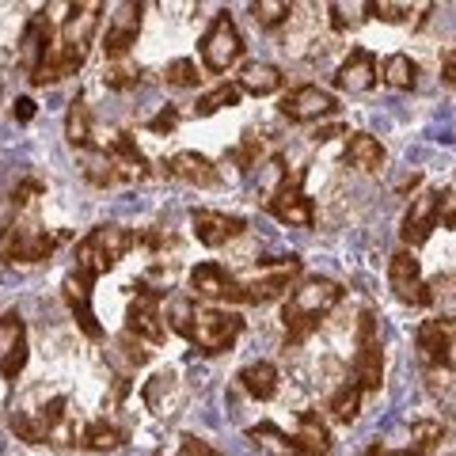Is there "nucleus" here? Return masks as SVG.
<instances>
[{
	"mask_svg": "<svg viewBox=\"0 0 456 456\" xmlns=\"http://www.w3.org/2000/svg\"><path fill=\"white\" fill-rule=\"evenodd\" d=\"M327 12H331V31H338V35L358 31V27L369 20V4H346V0L327 4Z\"/></svg>",
	"mask_w": 456,
	"mask_h": 456,
	"instance_id": "34",
	"label": "nucleus"
},
{
	"mask_svg": "<svg viewBox=\"0 0 456 456\" xmlns=\"http://www.w3.org/2000/svg\"><path fill=\"white\" fill-rule=\"evenodd\" d=\"M137 244V236L130 232V228L122 224H95L88 236L77 244V270H84V274H107V270L118 266L126 255H130V248Z\"/></svg>",
	"mask_w": 456,
	"mask_h": 456,
	"instance_id": "5",
	"label": "nucleus"
},
{
	"mask_svg": "<svg viewBox=\"0 0 456 456\" xmlns=\"http://www.w3.org/2000/svg\"><path fill=\"white\" fill-rule=\"evenodd\" d=\"M301 274V259L297 255H281V259H270L263 263V274L255 270L251 278H232L228 285L224 301L232 305H266V301H278V297L289 289V281Z\"/></svg>",
	"mask_w": 456,
	"mask_h": 456,
	"instance_id": "4",
	"label": "nucleus"
},
{
	"mask_svg": "<svg viewBox=\"0 0 456 456\" xmlns=\"http://www.w3.org/2000/svg\"><path fill=\"white\" fill-rule=\"evenodd\" d=\"M53 50V23L46 12H38V16L27 23V31H23V57H27V69H31V77L38 73V65L50 57Z\"/></svg>",
	"mask_w": 456,
	"mask_h": 456,
	"instance_id": "25",
	"label": "nucleus"
},
{
	"mask_svg": "<svg viewBox=\"0 0 456 456\" xmlns=\"http://www.w3.org/2000/svg\"><path fill=\"white\" fill-rule=\"evenodd\" d=\"M236 380H240V388H244L251 399H274L278 395V365L274 362H251V365H244L236 373Z\"/></svg>",
	"mask_w": 456,
	"mask_h": 456,
	"instance_id": "26",
	"label": "nucleus"
},
{
	"mask_svg": "<svg viewBox=\"0 0 456 456\" xmlns=\"http://www.w3.org/2000/svg\"><path fill=\"white\" fill-rule=\"evenodd\" d=\"M434 4H395V0H373L369 4V20L380 23H411L415 12H430Z\"/></svg>",
	"mask_w": 456,
	"mask_h": 456,
	"instance_id": "36",
	"label": "nucleus"
},
{
	"mask_svg": "<svg viewBox=\"0 0 456 456\" xmlns=\"http://www.w3.org/2000/svg\"><path fill=\"white\" fill-rule=\"evenodd\" d=\"M419 358L426 369H449L456 362V316H434L415 335Z\"/></svg>",
	"mask_w": 456,
	"mask_h": 456,
	"instance_id": "12",
	"label": "nucleus"
},
{
	"mask_svg": "<svg viewBox=\"0 0 456 456\" xmlns=\"http://www.w3.org/2000/svg\"><path fill=\"white\" fill-rule=\"evenodd\" d=\"M65 137L73 149H95V130H92V110L84 103V95H77L69 103V114H65Z\"/></svg>",
	"mask_w": 456,
	"mask_h": 456,
	"instance_id": "29",
	"label": "nucleus"
},
{
	"mask_svg": "<svg viewBox=\"0 0 456 456\" xmlns=\"http://www.w3.org/2000/svg\"><path fill=\"white\" fill-rule=\"evenodd\" d=\"M99 4H73L69 16L57 31V42L69 50H80V53H92V42H95V31H99Z\"/></svg>",
	"mask_w": 456,
	"mask_h": 456,
	"instance_id": "19",
	"label": "nucleus"
},
{
	"mask_svg": "<svg viewBox=\"0 0 456 456\" xmlns=\"http://www.w3.org/2000/svg\"><path fill=\"white\" fill-rule=\"evenodd\" d=\"M354 384L362 392H377L384 384V346L373 312H362L358 320V354H354Z\"/></svg>",
	"mask_w": 456,
	"mask_h": 456,
	"instance_id": "11",
	"label": "nucleus"
},
{
	"mask_svg": "<svg viewBox=\"0 0 456 456\" xmlns=\"http://www.w3.org/2000/svg\"><path fill=\"white\" fill-rule=\"evenodd\" d=\"M236 274H228L221 263H198L187 274V289L191 297H206V301H224L228 285H232Z\"/></svg>",
	"mask_w": 456,
	"mask_h": 456,
	"instance_id": "24",
	"label": "nucleus"
},
{
	"mask_svg": "<svg viewBox=\"0 0 456 456\" xmlns=\"http://www.w3.org/2000/svg\"><path fill=\"white\" fill-rule=\"evenodd\" d=\"M122 441H126V434L107 419H92L88 426H80V445L92 452H110V449H118Z\"/></svg>",
	"mask_w": 456,
	"mask_h": 456,
	"instance_id": "31",
	"label": "nucleus"
},
{
	"mask_svg": "<svg viewBox=\"0 0 456 456\" xmlns=\"http://www.w3.org/2000/svg\"><path fill=\"white\" fill-rule=\"evenodd\" d=\"M251 16H255L259 27L274 31V27H281L285 20L293 16V4H285V0H259V4H251Z\"/></svg>",
	"mask_w": 456,
	"mask_h": 456,
	"instance_id": "39",
	"label": "nucleus"
},
{
	"mask_svg": "<svg viewBox=\"0 0 456 456\" xmlns=\"http://www.w3.org/2000/svg\"><path fill=\"white\" fill-rule=\"evenodd\" d=\"M12 430H16L23 441H50V445H77L80 441V430L73 426L65 395H53L46 407L31 411V415L12 419Z\"/></svg>",
	"mask_w": 456,
	"mask_h": 456,
	"instance_id": "6",
	"label": "nucleus"
},
{
	"mask_svg": "<svg viewBox=\"0 0 456 456\" xmlns=\"http://www.w3.org/2000/svg\"><path fill=\"white\" fill-rule=\"evenodd\" d=\"M16 107H20V118H31V114H35V110H31V107H35V103H31V99H20V103H16Z\"/></svg>",
	"mask_w": 456,
	"mask_h": 456,
	"instance_id": "46",
	"label": "nucleus"
},
{
	"mask_svg": "<svg viewBox=\"0 0 456 456\" xmlns=\"http://www.w3.org/2000/svg\"><path fill=\"white\" fill-rule=\"evenodd\" d=\"M110 362H114V365H122V373H134L137 365H145V362H149V350L141 346V342H137L134 335H126L122 342H114Z\"/></svg>",
	"mask_w": 456,
	"mask_h": 456,
	"instance_id": "37",
	"label": "nucleus"
},
{
	"mask_svg": "<svg viewBox=\"0 0 456 456\" xmlns=\"http://www.w3.org/2000/svg\"><path fill=\"white\" fill-rule=\"evenodd\" d=\"M384 84L395 92H411L419 84V65L411 61L407 53H392L384 57Z\"/></svg>",
	"mask_w": 456,
	"mask_h": 456,
	"instance_id": "32",
	"label": "nucleus"
},
{
	"mask_svg": "<svg viewBox=\"0 0 456 456\" xmlns=\"http://www.w3.org/2000/svg\"><path fill=\"white\" fill-rule=\"evenodd\" d=\"M281 69L278 65H270V61H251L240 69V77H236V88L240 92H248V95H274L281 88Z\"/></svg>",
	"mask_w": 456,
	"mask_h": 456,
	"instance_id": "28",
	"label": "nucleus"
},
{
	"mask_svg": "<svg viewBox=\"0 0 456 456\" xmlns=\"http://www.w3.org/2000/svg\"><path fill=\"white\" fill-rule=\"evenodd\" d=\"M342 301V285L331 278H308L289 293V301L281 305V323H285V350H297L308 335L331 316Z\"/></svg>",
	"mask_w": 456,
	"mask_h": 456,
	"instance_id": "1",
	"label": "nucleus"
},
{
	"mask_svg": "<svg viewBox=\"0 0 456 456\" xmlns=\"http://www.w3.org/2000/svg\"><path fill=\"white\" fill-rule=\"evenodd\" d=\"M335 84L342 92H369L377 84V57L369 50H350V57L338 65Z\"/></svg>",
	"mask_w": 456,
	"mask_h": 456,
	"instance_id": "22",
	"label": "nucleus"
},
{
	"mask_svg": "<svg viewBox=\"0 0 456 456\" xmlns=\"http://www.w3.org/2000/svg\"><path fill=\"white\" fill-rule=\"evenodd\" d=\"M57 248V236L35 217H16L0 236V263H46Z\"/></svg>",
	"mask_w": 456,
	"mask_h": 456,
	"instance_id": "7",
	"label": "nucleus"
},
{
	"mask_svg": "<svg viewBox=\"0 0 456 456\" xmlns=\"http://www.w3.org/2000/svg\"><path fill=\"white\" fill-rule=\"evenodd\" d=\"M384 160H388V152H384V145L373 134H350L346 137V164L365 171V175H377L384 167Z\"/></svg>",
	"mask_w": 456,
	"mask_h": 456,
	"instance_id": "27",
	"label": "nucleus"
},
{
	"mask_svg": "<svg viewBox=\"0 0 456 456\" xmlns=\"http://www.w3.org/2000/svg\"><path fill=\"white\" fill-rule=\"evenodd\" d=\"M141 80V69L130 61V57H118V61H107L103 69V84L114 92H122V88H134V84Z\"/></svg>",
	"mask_w": 456,
	"mask_h": 456,
	"instance_id": "38",
	"label": "nucleus"
},
{
	"mask_svg": "<svg viewBox=\"0 0 456 456\" xmlns=\"http://www.w3.org/2000/svg\"><path fill=\"white\" fill-rule=\"evenodd\" d=\"M278 110L289 122H320V118H327V114L338 110V99L327 88H320V84H301V88L281 95Z\"/></svg>",
	"mask_w": 456,
	"mask_h": 456,
	"instance_id": "14",
	"label": "nucleus"
},
{
	"mask_svg": "<svg viewBox=\"0 0 456 456\" xmlns=\"http://www.w3.org/2000/svg\"><path fill=\"white\" fill-rule=\"evenodd\" d=\"M171 331H179L202 354H224L244 331L240 312L224 308H198L194 301H175L171 305Z\"/></svg>",
	"mask_w": 456,
	"mask_h": 456,
	"instance_id": "2",
	"label": "nucleus"
},
{
	"mask_svg": "<svg viewBox=\"0 0 456 456\" xmlns=\"http://www.w3.org/2000/svg\"><path fill=\"white\" fill-rule=\"evenodd\" d=\"M240 92L236 84H217L213 92H206V95H198V103H194V110L202 114V118H209V114H217V110H224V107H240Z\"/></svg>",
	"mask_w": 456,
	"mask_h": 456,
	"instance_id": "35",
	"label": "nucleus"
},
{
	"mask_svg": "<svg viewBox=\"0 0 456 456\" xmlns=\"http://www.w3.org/2000/svg\"><path fill=\"white\" fill-rule=\"evenodd\" d=\"M441 80H445L449 88H456V46L445 53V61H441Z\"/></svg>",
	"mask_w": 456,
	"mask_h": 456,
	"instance_id": "45",
	"label": "nucleus"
},
{
	"mask_svg": "<svg viewBox=\"0 0 456 456\" xmlns=\"http://www.w3.org/2000/svg\"><path fill=\"white\" fill-rule=\"evenodd\" d=\"M191 228L202 248H224L228 240H236L248 228L244 217H228L221 209H194L191 213Z\"/></svg>",
	"mask_w": 456,
	"mask_h": 456,
	"instance_id": "17",
	"label": "nucleus"
},
{
	"mask_svg": "<svg viewBox=\"0 0 456 456\" xmlns=\"http://www.w3.org/2000/svg\"><path fill=\"white\" fill-rule=\"evenodd\" d=\"M426 289H430V305H456V274H437L426 281Z\"/></svg>",
	"mask_w": 456,
	"mask_h": 456,
	"instance_id": "42",
	"label": "nucleus"
},
{
	"mask_svg": "<svg viewBox=\"0 0 456 456\" xmlns=\"http://www.w3.org/2000/svg\"><path fill=\"white\" fill-rule=\"evenodd\" d=\"M164 297L167 289H156V285H141L137 297L126 308V335H134L137 342H149V346H160L167 338L164 327Z\"/></svg>",
	"mask_w": 456,
	"mask_h": 456,
	"instance_id": "9",
	"label": "nucleus"
},
{
	"mask_svg": "<svg viewBox=\"0 0 456 456\" xmlns=\"http://www.w3.org/2000/svg\"><path fill=\"white\" fill-rule=\"evenodd\" d=\"M164 167H167L171 179L191 183V187H217V167H213V160H209V156H202V152H191V149L175 152Z\"/></svg>",
	"mask_w": 456,
	"mask_h": 456,
	"instance_id": "21",
	"label": "nucleus"
},
{
	"mask_svg": "<svg viewBox=\"0 0 456 456\" xmlns=\"http://www.w3.org/2000/svg\"><path fill=\"white\" fill-rule=\"evenodd\" d=\"M175 126H179V110L164 107V110H160V114H156V118L149 122V130H152V134H171V130H175Z\"/></svg>",
	"mask_w": 456,
	"mask_h": 456,
	"instance_id": "44",
	"label": "nucleus"
},
{
	"mask_svg": "<svg viewBox=\"0 0 456 456\" xmlns=\"http://www.w3.org/2000/svg\"><path fill=\"white\" fill-rule=\"evenodd\" d=\"M92 274H84V270H73L65 281H61V293H65V305H69V312L77 316V323H80V331L88 335V338H99L103 335V327L95 323V308H92Z\"/></svg>",
	"mask_w": 456,
	"mask_h": 456,
	"instance_id": "18",
	"label": "nucleus"
},
{
	"mask_svg": "<svg viewBox=\"0 0 456 456\" xmlns=\"http://www.w3.org/2000/svg\"><path fill=\"white\" fill-rule=\"evenodd\" d=\"M388 285L395 293V301H403L411 308H426L430 305V289L422 281V266L415 259V251H395L388 259Z\"/></svg>",
	"mask_w": 456,
	"mask_h": 456,
	"instance_id": "13",
	"label": "nucleus"
},
{
	"mask_svg": "<svg viewBox=\"0 0 456 456\" xmlns=\"http://www.w3.org/2000/svg\"><path fill=\"white\" fill-rule=\"evenodd\" d=\"M248 441L259 452L266 456H297V445H293V434H281L274 422H259L248 430Z\"/></svg>",
	"mask_w": 456,
	"mask_h": 456,
	"instance_id": "30",
	"label": "nucleus"
},
{
	"mask_svg": "<svg viewBox=\"0 0 456 456\" xmlns=\"http://www.w3.org/2000/svg\"><path fill=\"white\" fill-rule=\"evenodd\" d=\"M137 35H141V4H122L118 16L110 20L107 27V61H118V57H130V50L137 46Z\"/></svg>",
	"mask_w": 456,
	"mask_h": 456,
	"instance_id": "20",
	"label": "nucleus"
},
{
	"mask_svg": "<svg viewBox=\"0 0 456 456\" xmlns=\"http://www.w3.org/2000/svg\"><path fill=\"white\" fill-rule=\"evenodd\" d=\"M232 160L244 167V171L259 167V160H263V137L259 134H244V145L232 149Z\"/></svg>",
	"mask_w": 456,
	"mask_h": 456,
	"instance_id": "41",
	"label": "nucleus"
},
{
	"mask_svg": "<svg viewBox=\"0 0 456 456\" xmlns=\"http://www.w3.org/2000/svg\"><path fill=\"white\" fill-rule=\"evenodd\" d=\"M164 80L175 84V88H194V84L202 80V73H198V61H194V57H175V61H167Z\"/></svg>",
	"mask_w": 456,
	"mask_h": 456,
	"instance_id": "40",
	"label": "nucleus"
},
{
	"mask_svg": "<svg viewBox=\"0 0 456 456\" xmlns=\"http://www.w3.org/2000/svg\"><path fill=\"white\" fill-rule=\"evenodd\" d=\"M437 224H441V228H456V175H452V183H449V191L441 194Z\"/></svg>",
	"mask_w": 456,
	"mask_h": 456,
	"instance_id": "43",
	"label": "nucleus"
},
{
	"mask_svg": "<svg viewBox=\"0 0 456 456\" xmlns=\"http://www.w3.org/2000/svg\"><path fill=\"white\" fill-rule=\"evenodd\" d=\"M293 445H297V456H327L331 452V430H327V422L320 419V411H301Z\"/></svg>",
	"mask_w": 456,
	"mask_h": 456,
	"instance_id": "23",
	"label": "nucleus"
},
{
	"mask_svg": "<svg viewBox=\"0 0 456 456\" xmlns=\"http://www.w3.org/2000/svg\"><path fill=\"white\" fill-rule=\"evenodd\" d=\"M266 209L274 213L281 224H297V228L316 224V206H312V198L305 194V171L301 167H297L293 175L289 171H281L278 187L270 191V198H266Z\"/></svg>",
	"mask_w": 456,
	"mask_h": 456,
	"instance_id": "8",
	"label": "nucleus"
},
{
	"mask_svg": "<svg viewBox=\"0 0 456 456\" xmlns=\"http://www.w3.org/2000/svg\"><path fill=\"white\" fill-rule=\"evenodd\" d=\"M437 206H441V194L437 191H422L411 198V206L403 213V228H399V236H403L407 248H422L426 240L434 236L437 228Z\"/></svg>",
	"mask_w": 456,
	"mask_h": 456,
	"instance_id": "15",
	"label": "nucleus"
},
{
	"mask_svg": "<svg viewBox=\"0 0 456 456\" xmlns=\"http://www.w3.org/2000/svg\"><path fill=\"white\" fill-rule=\"evenodd\" d=\"M27 365V327L16 312L0 316V377L16 380Z\"/></svg>",
	"mask_w": 456,
	"mask_h": 456,
	"instance_id": "16",
	"label": "nucleus"
},
{
	"mask_svg": "<svg viewBox=\"0 0 456 456\" xmlns=\"http://www.w3.org/2000/svg\"><path fill=\"white\" fill-rule=\"evenodd\" d=\"M327 411H331V419L342 422V426H350L354 419H358V411H362V388L354 380H346L342 388L331 395V403H327Z\"/></svg>",
	"mask_w": 456,
	"mask_h": 456,
	"instance_id": "33",
	"label": "nucleus"
},
{
	"mask_svg": "<svg viewBox=\"0 0 456 456\" xmlns=\"http://www.w3.org/2000/svg\"><path fill=\"white\" fill-rule=\"evenodd\" d=\"M198 53H202V65L209 69V73H228L240 57H244V38H240L236 23L228 12H221V16H213L209 31L202 35V46H198Z\"/></svg>",
	"mask_w": 456,
	"mask_h": 456,
	"instance_id": "10",
	"label": "nucleus"
},
{
	"mask_svg": "<svg viewBox=\"0 0 456 456\" xmlns=\"http://www.w3.org/2000/svg\"><path fill=\"white\" fill-rule=\"evenodd\" d=\"M95 187H118V183H141L149 179V160L145 152L137 149V141L130 134H118L114 141H107L103 149H95V156L84 167Z\"/></svg>",
	"mask_w": 456,
	"mask_h": 456,
	"instance_id": "3",
	"label": "nucleus"
}]
</instances>
